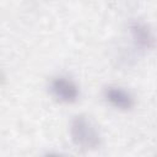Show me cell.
<instances>
[{
  "label": "cell",
  "instance_id": "277c9868",
  "mask_svg": "<svg viewBox=\"0 0 157 157\" xmlns=\"http://www.w3.org/2000/svg\"><path fill=\"white\" fill-rule=\"evenodd\" d=\"M130 32L135 44L141 49H151L155 44V37L151 28L142 22H134L130 26Z\"/></svg>",
  "mask_w": 157,
  "mask_h": 157
},
{
  "label": "cell",
  "instance_id": "3957f363",
  "mask_svg": "<svg viewBox=\"0 0 157 157\" xmlns=\"http://www.w3.org/2000/svg\"><path fill=\"white\" fill-rule=\"evenodd\" d=\"M104 98L109 102L113 107L118 109H130L134 105L132 96L124 88L118 86H108L104 90Z\"/></svg>",
  "mask_w": 157,
  "mask_h": 157
},
{
  "label": "cell",
  "instance_id": "6da1fadb",
  "mask_svg": "<svg viewBox=\"0 0 157 157\" xmlns=\"http://www.w3.org/2000/svg\"><path fill=\"white\" fill-rule=\"evenodd\" d=\"M72 141L83 150H94L101 145V132L97 125L86 115H77L70 125Z\"/></svg>",
  "mask_w": 157,
  "mask_h": 157
},
{
  "label": "cell",
  "instance_id": "7a4b0ae2",
  "mask_svg": "<svg viewBox=\"0 0 157 157\" xmlns=\"http://www.w3.org/2000/svg\"><path fill=\"white\" fill-rule=\"evenodd\" d=\"M50 92L58 101L64 103H72L78 98L77 85L65 76H58L52 80Z\"/></svg>",
  "mask_w": 157,
  "mask_h": 157
}]
</instances>
